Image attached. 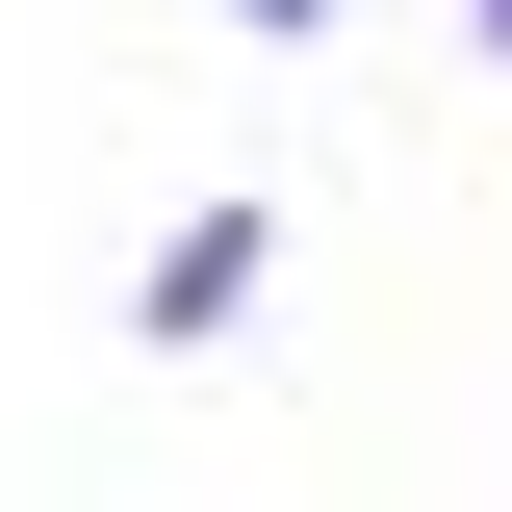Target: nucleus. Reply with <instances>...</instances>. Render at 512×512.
Wrapping results in <instances>:
<instances>
[{
    "label": "nucleus",
    "mask_w": 512,
    "mask_h": 512,
    "mask_svg": "<svg viewBox=\"0 0 512 512\" xmlns=\"http://www.w3.org/2000/svg\"><path fill=\"white\" fill-rule=\"evenodd\" d=\"M487 26H512V0H487Z\"/></svg>",
    "instance_id": "1"
}]
</instances>
